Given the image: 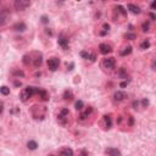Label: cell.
I'll return each mask as SVG.
<instances>
[{"label": "cell", "instance_id": "obj_1", "mask_svg": "<svg viewBox=\"0 0 156 156\" xmlns=\"http://www.w3.org/2000/svg\"><path fill=\"white\" fill-rule=\"evenodd\" d=\"M30 113H32L34 119H44L46 116V107L43 105H34L30 109Z\"/></svg>", "mask_w": 156, "mask_h": 156}, {"label": "cell", "instance_id": "obj_2", "mask_svg": "<svg viewBox=\"0 0 156 156\" xmlns=\"http://www.w3.org/2000/svg\"><path fill=\"white\" fill-rule=\"evenodd\" d=\"M70 117H71V112L68 109H61V111L57 115V122L61 126H67L70 122Z\"/></svg>", "mask_w": 156, "mask_h": 156}, {"label": "cell", "instance_id": "obj_3", "mask_svg": "<svg viewBox=\"0 0 156 156\" xmlns=\"http://www.w3.org/2000/svg\"><path fill=\"white\" fill-rule=\"evenodd\" d=\"M36 87H26L22 91H21V95H20V99L22 103H26L28 101L30 98H32L34 94H36Z\"/></svg>", "mask_w": 156, "mask_h": 156}, {"label": "cell", "instance_id": "obj_4", "mask_svg": "<svg viewBox=\"0 0 156 156\" xmlns=\"http://www.w3.org/2000/svg\"><path fill=\"white\" fill-rule=\"evenodd\" d=\"M30 55V64H32L36 68H39L42 66V62H43V55L40 53H33V54H29Z\"/></svg>", "mask_w": 156, "mask_h": 156}, {"label": "cell", "instance_id": "obj_5", "mask_svg": "<svg viewBox=\"0 0 156 156\" xmlns=\"http://www.w3.org/2000/svg\"><path fill=\"white\" fill-rule=\"evenodd\" d=\"M14 5H15V9L17 11H24L27 8L30 6V3L27 2V0H16Z\"/></svg>", "mask_w": 156, "mask_h": 156}, {"label": "cell", "instance_id": "obj_6", "mask_svg": "<svg viewBox=\"0 0 156 156\" xmlns=\"http://www.w3.org/2000/svg\"><path fill=\"white\" fill-rule=\"evenodd\" d=\"M60 66V60L57 57H51L48 60V68L51 71V72H55Z\"/></svg>", "mask_w": 156, "mask_h": 156}, {"label": "cell", "instance_id": "obj_7", "mask_svg": "<svg viewBox=\"0 0 156 156\" xmlns=\"http://www.w3.org/2000/svg\"><path fill=\"white\" fill-rule=\"evenodd\" d=\"M115 65H116V60H115V57H106V59H104L103 62H101V66H103L104 68H107V70L113 68Z\"/></svg>", "mask_w": 156, "mask_h": 156}, {"label": "cell", "instance_id": "obj_8", "mask_svg": "<svg viewBox=\"0 0 156 156\" xmlns=\"http://www.w3.org/2000/svg\"><path fill=\"white\" fill-rule=\"evenodd\" d=\"M57 43H59V45L64 49V50H67L68 49V44H70V40H68V38L65 36V34H60L59 36V39H57Z\"/></svg>", "mask_w": 156, "mask_h": 156}, {"label": "cell", "instance_id": "obj_9", "mask_svg": "<svg viewBox=\"0 0 156 156\" xmlns=\"http://www.w3.org/2000/svg\"><path fill=\"white\" fill-rule=\"evenodd\" d=\"M10 12L8 9H4V10H0V26H3L5 23H8V21L10 20Z\"/></svg>", "mask_w": 156, "mask_h": 156}, {"label": "cell", "instance_id": "obj_10", "mask_svg": "<svg viewBox=\"0 0 156 156\" xmlns=\"http://www.w3.org/2000/svg\"><path fill=\"white\" fill-rule=\"evenodd\" d=\"M126 99H127V94L124 91H122V90H118L113 94V100L117 101V103H122L123 100H126Z\"/></svg>", "mask_w": 156, "mask_h": 156}, {"label": "cell", "instance_id": "obj_11", "mask_svg": "<svg viewBox=\"0 0 156 156\" xmlns=\"http://www.w3.org/2000/svg\"><path fill=\"white\" fill-rule=\"evenodd\" d=\"M36 94L39 95V98H40L43 101H48V100H49V94H48V91L44 90V89L37 88V89H36Z\"/></svg>", "mask_w": 156, "mask_h": 156}, {"label": "cell", "instance_id": "obj_12", "mask_svg": "<svg viewBox=\"0 0 156 156\" xmlns=\"http://www.w3.org/2000/svg\"><path fill=\"white\" fill-rule=\"evenodd\" d=\"M99 49H100V53H101L103 55H107V54H110V53L112 51L111 45H110V44H106V43H101V44L99 45Z\"/></svg>", "mask_w": 156, "mask_h": 156}, {"label": "cell", "instance_id": "obj_13", "mask_svg": "<svg viewBox=\"0 0 156 156\" xmlns=\"http://www.w3.org/2000/svg\"><path fill=\"white\" fill-rule=\"evenodd\" d=\"M103 123H104L105 129H110L112 127V117H111V115H105L103 117Z\"/></svg>", "mask_w": 156, "mask_h": 156}, {"label": "cell", "instance_id": "obj_14", "mask_svg": "<svg viewBox=\"0 0 156 156\" xmlns=\"http://www.w3.org/2000/svg\"><path fill=\"white\" fill-rule=\"evenodd\" d=\"M91 112H93V107H90V106H88V109L85 110V111H83L78 117H79V121H85L90 115H91Z\"/></svg>", "mask_w": 156, "mask_h": 156}, {"label": "cell", "instance_id": "obj_15", "mask_svg": "<svg viewBox=\"0 0 156 156\" xmlns=\"http://www.w3.org/2000/svg\"><path fill=\"white\" fill-rule=\"evenodd\" d=\"M127 9H128L132 14H134V15H139V14L142 12L140 8H139L138 5H135V4H128V5H127Z\"/></svg>", "mask_w": 156, "mask_h": 156}, {"label": "cell", "instance_id": "obj_16", "mask_svg": "<svg viewBox=\"0 0 156 156\" xmlns=\"http://www.w3.org/2000/svg\"><path fill=\"white\" fill-rule=\"evenodd\" d=\"M105 154L107 156H121V151L117 150V149H115V148H107L105 150Z\"/></svg>", "mask_w": 156, "mask_h": 156}, {"label": "cell", "instance_id": "obj_17", "mask_svg": "<svg viewBox=\"0 0 156 156\" xmlns=\"http://www.w3.org/2000/svg\"><path fill=\"white\" fill-rule=\"evenodd\" d=\"M59 156H73V150L70 148H64L59 151Z\"/></svg>", "mask_w": 156, "mask_h": 156}, {"label": "cell", "instance_id": "obj_18", "mask_svg": "<svg viewBox=\"0 0 156 156\" xmlns=\"http://www.w3.org/2000/svg\"><path fill=\"white\" fill-rule=\"evenodd\" d=\"M14 29L16 30V32H23V30L27 29V26H26L23 22H18V23H16V24L14 26Z\"/></svg>", "mask_w": 156, "mask_h": 156}, {"label": "cell", "instance_id": "obj_19", "mask_svg": "<svg viewBox=\"0 0 156 156\" xmlns=\"http://www.w3.org/2000/svg\"><path fill=\"white\" fill-rule=\"evenodd\" d=\"M132 53V46L131 45H127V46H124L121 51H119V55L121 56H127V55H129Z\"/></svg>", "mask_w": 156, "mask_h": 156}, {"label": "cell", "instance_id": "obj_20", "mask_svg": "<svg viewBox=\"0 0 156 156\" xmlns=\"http://www.w3.org/2000/svg\"><path fill=\"white\" fill-rule=\"evenodd\" d=\"M115 11H116L117 14H119V15H122L123 17H126V16H127V10H124V8H123V6H121V5H118V6H116V9H115Z\"/></svg>", "mask_w": 156, "mask_h": 156}, {"label": "cell", "instance_id": "obj_21", "mask_svg": "<svg viewBox=\"0 0 156 156\" xmlns=\"http://www.w3.org/2000/svg\"><path fill=\"white\" fill-rule=\"evenodd\" d=\"M64 99H65V100H72V99H73V93H72V90H70V89L65 90V93H64Z\"/></svg>", "mask_w": 156, "mask_h": 156}, {"label": "cell", "instance_id": "obj_22", "mask_svg": "<svg viewBox=\"0 0 156 156\" xmlns=\"http://www.w3.org/2000/svg\"><path fill=\"white\" fill-rule=\"evenodd\" d=\"M27 148H28L29 150H36V149L38 148V144H37L36 140H29V142L27 143Z\"/></svg>", "mask_w": 156, "mask_h": 156}, {"label": "cell", "instance_id": "obj_23", "mask_svg": "<svg viewBox=\"0 0 156 156\" xmlns=\"http://www.w3.org/2000/svg\"><path fill=\"white\" fill-rule=\"evenodd\" d=\"M149 48H150V40H149V39L143 40L142 44H140V49H142V50H146V49H149Z\"/></svg>", "mask_w": 156, "mask_h": 156}, {"label": "cell", "instance_id": "obj_24", "mask_svg": "<svg viewBox=\"0 0 156 156\" xmlns=\"http://www.w3.org/2000/svg\"><path fill=\"white\" fill-rule=\"evenodd\" d=\"M0 93H2L3 95H9V94H10V88L6 87V85L0 87Z\"/></svg>", "mask_w": 156, "mask_h": 156}, {"label": "cell", "instance_id": "obj_25", "mask_svg": "<svg viewBox=\"0 0 156 156\" xmlns=\"http://www.w3.org/2000/svg\"><path fill=\"white\" fill-rule=\"evenodd\" d=\"M75 107H76L77 111H81V110H83V107H84V103H83L82 100H78V101H76Z\"/></svg>", "mask_w": 156, "mask_h": 156}, {"label": "cell", "instance_id": "obj_26", "mask_svg": "<svg viewBox=\"0 0 156 156\" xmlns=\"http://www.w3.org/2000/svg\"><path fill=\"white\" fill-rule=\"evenodd\" d=\"M118 77L119 78H127V71L124 70V68H119V71H118Z\"/></svg>", "mask_w": 156, "mask_h": 156}, {"label": "cell", "instance_id": "obj_27", "mask_svg": "<svg viewBox=\"0 0 156 156\" xmlns=\"http://www.w3.org/2000/svg\"><path fill=\"white\" fill-rule=\"evenodd\" d=\"M142 29H143V32H149V30H150V23H149V21H146V22H144L142 24Z\"/></svg>", "mask_w": 156, "mask_h": 156}, {"label": "cell", "instance_id": "obj_28", "mask_svg": "<svg viewBox=\"0 0 156 156\" xmlns=\"http://www.w3.org/2000/svg\"><path fill=\"white\" fill-rule=\"evenodd\" d=\"M103 28H104V32H101L100 34H101V36H105V34L109 32V30H110V26H109L107 23H104V24H103Z\"/></svg>", "mask_w": 156, "mask_h": 156}, {"label": "cell", "instance_id": "obj_29", "mask_svg": "<svg viewBox=\"0 0 156 156\" xmlns=\"http://www.w3.org/2000/svg\"><path fill=\"white\" fill-rule=\"evenodd\" d=\"M81 56H82L83 59H85V60H89V56H90V54H89L88 51H81Z\"/></svg>", "mask_w": 156, "mask_h": 156}, {"label": "cell", "instance_id": "obj_30", "mask_svg": "<svg viewBox=\"0 0 156 156\" xmlns=\"http://www.w3.org/2000/svg\"><path fill=\"white\" fill-rule=\"evenodd\" d=\"M126 38H127V39L133 40V39H135V38H137V36H135L134 33H127V34H126Z\"/></svg>", "mask_w": 156, "mask_h": 156}, {"label": "cell", "instance_id": "obj_31", "mask_svg": "<svg viewBox=\"0 0 156 156\" xmlns=\"http://www.w3.org/2000/svg\"><path fill=\"white\" fill-rule=\"evenodd\" d=\"M42 23H44V24L49 23V18H48V16H42Z\"/></svg>", "mask_w": 156, "mask_h": 156}, {"label": "cell", "instance_id": "obj_32", "mask_svg": "<svg viewBox=\"0 0 156 156\" xmlns=\"http://www.w3.org/2000/svg\"><path fill=\"white\" fill-rule=\"evenodd\" d=\"M14 75H15V76H17V77H20V76H21V77H23V76H24V73H23L22 71H18V70H17V71H15V72H14Z\"/></svg>", "mask_w": 156, "mask_h": 156}, {"label": "cell", "instance_id": "obj_33", "mask_svg": "<svg viewBox=\"0 0 156 156\" xmlns=\"http://www.w3.org/2000/svg\"><path fill=\"white\" fill-rule=\"evenodd\" d=\"M132 105H133V109H135V110H137V109L139 107V101H138V100H134Z\"/></svg>", "mask_w": 156, "mask_h": 156}, {"label": "cell", "instance_id": "obj_34", "mask_svg": "<svg viewBox=\"0 0 156 156\" xmlns=\"http://www.w3.org/2000/svg\"><path fill=\"white\" fill-rule=\"evenodd\" d=\"M142 104L144 105V107H146V106L149 105V100H148V99H143V100H142Z\"/></svg>", "mask_w": 156, "mask_h": 156}, {"label": "cell", "instance_id": "obj_35", "mask_svg": "<svg viewBox=\"0 0 156 156\" xmlns=\"http://www.w3.org/2000/svg\"><path fill=\"white\" fill-rule=\"evenodd\" d=\"M3 111H4V103L0 100V113H2Z\"/></svg>", "mask_w": 156, "mask_h": 156}, {"label": "cell", "instance_id": "obj_36", "mask_svg": "<svg viewBox=\"0 0 156 156\" xmlns=\"http://www.w3.org/2000/svg\"><path fill=\"white\" fill-rule=\"evenodd\" d=\"M127 84H128V82H122V83L119 84V87H121V88H124V87H127Z\"/></svg>", "mask_w": 156, "mask_h": 156}, {"label": "cell", "instance_id": "obj_37", "mask_svg": "<svg viewBox=\"0 0 156 156\" xmlns=\"http://www.w3.org/2000/svg\"><path fill=\"white\" fill-rule=\"evenodd\" d=\"M149 16H150V18H151L152 21L156 18V16H155V14H154V12H150V14H149Z\"/></svg>", "mask_w": 156, "mask_h": 156}, {"label": "cell", "instance_id": "obj_38", "mask_svg": "<svg viewBox=\"0 0 156 156\" xmlns=\"http://www.w3.org/2000/svg\"><path fill=\"white\" fill-rule=\"evenodd\" d=\"M78 156H88V152L83 150V151H82V154H81V155H78Z\"/></svg>", "mask_w": 156, "mask_h": 156}, {"label": "cell", "instance_id": "obj_39", "mask_svg": "<svg viewBox=\"0 0 156 156\" xmlns=\"http://www.w3.org/2000/svg\"><path fill=\"white\" fill-rule=\"evenodd\" d=\"M73 67H75V64L72 62V64H70V68H68V70H70V71H72V70H73Z\"/></svg>", "mask_w": 156, "mask_h": 156}, {"label": "cell", "instance_id": "obj_40", "mask_svg": "<svg viewBox=\"0 0 156 156\" xmlns=\"http://www.w3.org/2000/svg\"><path fill=\"white\" fill-rule=\"evenodd\" d=\"M155 4H156V2H152V3H151V5H150L151 10H154V8H155Z\"/></svg>", "mask_w": 156, "mask_h": 156}, {"label": "cell", "instance_id": "obj_41", "mask_svg": "<svg viewBox=\"0 0 156 156\" xmlns=\"http://www.w3.org/2000/svg\"><path fill=\"white\" fill-rule=\"evenodd\" d=\"M15 85H16V87H21V82H17V81H16V82H15Z\"/></svg>", "mask_w": 156, "mask_h": 156}]
</instances>
